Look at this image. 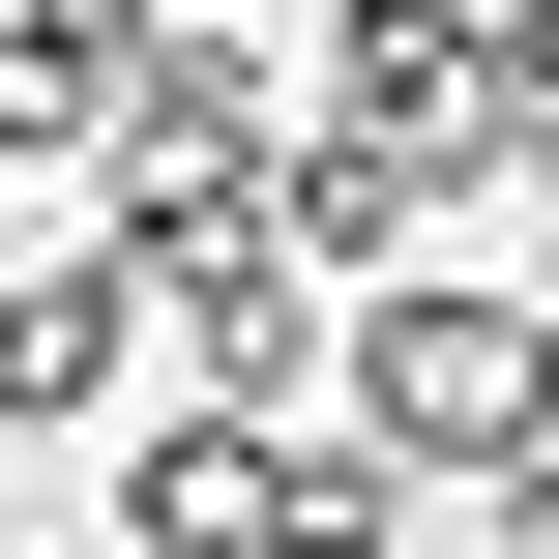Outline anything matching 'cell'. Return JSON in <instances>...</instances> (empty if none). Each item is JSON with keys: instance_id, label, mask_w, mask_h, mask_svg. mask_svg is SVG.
Instances as JSON below:
<instances>
[{"instance_id": "6da1fadb", "label": "cell", "mask_w": 559, "mask_h": 559, "mask_svg": "<svg viewBox=\"0 0 559 559\" xmlns=\"http://www.w3.org/2000/svg\"><path fill=\"white\" fill-rule=\"evenodd\" d=\"M324 413H354L413 501H472V531H559V295L383 265V295H354V354H324Z\"/></svg>"}, {"instance_id": "7a4b0ae2", "label": "cell", "mask_w": 559, "mask_h": 559, "mask_svg": "<svg viewBox=\"0 0 559 559\" xmlns=\"http://www.w3.org/2000/svg\"><path fill=\"white\" fill-rule=\"evenodd\" d=\"M147 383H177V324H147L118 206H29V236H0V442H88V413H147Z\"/></svg>"}, {"instance_id": "3957f363", "label": "cell", "mask_w": 559, "mask_h": 559, "mask_svg": "<svg viewBox=\"0 0 559 559\" xmlns=\"http://www.w3.org/2000/svg\"><path fill=\"white\" fill-rule=\"evenodd\" d=\"M324 147L501 206V0H324Z\"/></svg>"}]
</instances>
